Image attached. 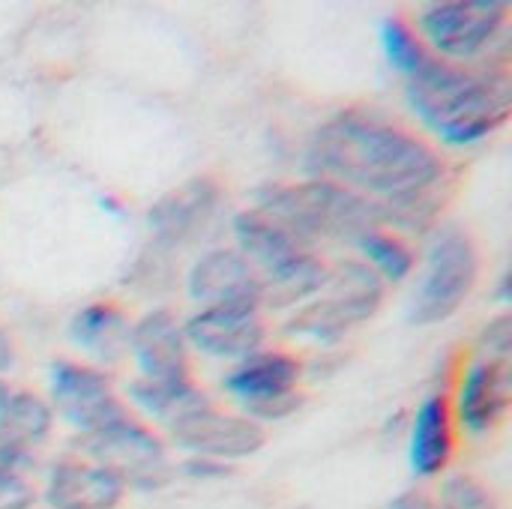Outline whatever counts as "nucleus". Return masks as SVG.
<instances>
[{
    "mask_svg": "<svg viewBox=\"0 0 512 509\" xmlns=\"http://www.w3.org/2000/svg\"><path fill=\"white\" fill-rule=\"evenodd\" d=\"M306 168L375 204L417 195L447 177L426 138L372 108H345L324 120L309 138Z\"/></svg>",
    "mask_w": 512,
    "mask_h": 509,
    "instance_id": "f257e3e1",
    "label": "nucleus"
},
{
    "mask_svg": "<svg viewBox=\"0 0 512 509\" xmlns=\"http://www.w3.org/2000/svg\"><path fill=\"white\" fill-rule=\"evenodd\" d=\"M405 99L423 126L450 147H471L495 135L512 111L507 51L477 63L429 57L405 84Z\"/></svg>",
    "mask_w": 512,
    "mask_h": 509,
    "instance_id": "f03ea898",
    "label": "nucleus"
},
{
    "mask_svg": "<svg viewBox=\"0 0 512 509\" xmlns=\"http://www.w3.org/2000/svg\"><path fill=\"white\" fill-rule=\"evenodd\" d=\"M303 249L318 243H357L381 228L378 204L321 177L303 183H267L258 192V207Z\"/></svg>",
    "mask_w": 512,
    "mask_h": 509,
    "instance_id": "7ed1b4c3",
    "label": "nucleus"
},
{
    "mask_svg": "<svg viewBox=\"0 0 512 509\" xmlns=\"http://www.w3.org/2000/svg\"><path fill=\"white\" fill-rule=\"evenodd\" d=\"M381 303L384 282L378 273L366 261L342 258L330 267L324 291L285 321V336L333 345L345 339L357 324L369 321Z\"/></svg>",
    "mask_w": 512,
    "mask_h": 509,
    "instance_id": "20e7f679",
    "label": "nucleus"
},
{
    "mask_svg": "<svg viewBox=\"0 0 512 509\" xmlns=\"http://www.w3.org/2000/svg\"><path fill=\"white\" fill-rule=\"evenodd\" d=\"M480 279V252L468 231L438 228L429 249L423 276L411 294L408 321L417 327H432L453 318L465 300L474 294Z\"/></svg>",
    "mask_w": 512,
    "mask_h": 509,
    "instance_id": "39448f33",
    "label": "nucleus"
},
{
    "mask_svg": "<svg viewBox=\"0 0 512 509\" xmlns=\"http://www.w3.org/2000/svg\"><path fill=\"white\" fill-rule=\"evenodd\" d=\"M507 18V0H441L417 12V36L441 60L477 63L504 42Z\"/></svg>",
    "mask_w": 512,
    "mask_h": 509,
    "instance_id": "423d86ee",
    "label": "nucleus"
},
{
    "mask_svg": "<svg viewBox=\"0 0 512 509\" xmlns=\"http://www.w3.org/2000/svg\"><path fill=\"white\" fill-rule=\"evenodd\" d=\"M78 453L84 462L105 468L123 483V489L156 492L171 483L174 465L165 441L132 414L120 423H111L99 432L78 438Z\"/></svg>",
    "mask_w": 512,
    "mask_h": 509,
    "instance_id": "0eeeda50",
    "label": "nucleus"
},
{
    "mask_svg": "<svg viewBox=\"0 0 512 509\" xmlns=\"http://www.w3.org/2000/svg\"><path fill=\"white\" fill-rule=\"evenodd\" d=\"M48 396L51 411L81 435L99 432L129 417V408L114 393L111 375L87 363L54 360L48 369Z\"/></svg>",
    "mask_w": 512,
    "mask_h": 509,
    "instance_id": "6e6552de",
    "label": "nucleus"
},
{
    "mask_svg": "<svg viewBox=\"0 0 512 509\" xmlns=\"http://www.w3.org/2000/svg\"><path fill=\"white\" fill-rule=\"evenodd\" d=\"M168 432L171 441L189 456L216 459L225 465L237 459H249L267 444V432L261 423L240 414H225L213 408V402L180 417L177 423L168 426Z\"/></svg>",
    "mask_w": 512,
    "mask_h": 509,
    "instance_id": "1a4fd4ad",
    "label": "nucleus"
},
{
    "mask_svg": "<svg viewBox=\"0 0 512 509\" xmlns=\"http://www.w3.org/2000/svg\"><path fill=\"white\" fill-rule=\"evenodd\" d=\"M222 207V189L210 177H192L177 189L165 192L150 210L147 225L153 234V246L174 252L192 240H198L216 219Z\"/></svg>",
    "mask_w": 512,
    "mask_h": 509,
    "instance_id": "9d476101",
    "label": "nucleus"
},
{
    "mask_svg": "<svg viewBox=\"0 0 512 509\" xmlns=\"http://www.w3.org/2000/svg\"><path fill=\"white\" fill-rule=\"evenodd\" d=\"M186 345L216 360H243L261 351L267 327L258 303H222L201 306L183 324Z\"/></svg>",
    "mask_w": 512,
    "mask_h": 509,
    "instance_id": "9b49d317",
    "label": "nucleus"
},
{
    "mask_svg": "<svg viewBox=\"0 0 512 509\" xmlns=\"http://www.w3.org/2000/svg\"><path fill=\"white\" fill-rule=\"evenodd\" d=\"M512 402V369L504 360L474 357L459 381L453 417L471 435H489L501 426Z\"/></svg>",
    "mask_w": 512,
    "mask_h": 509,
    "instance_id": "f8f14e48",
    "label": "nucleus"
},
{
    "mask_svg": "<svg viewBox=\"0 0 512 509\" xmlns=\"http://www.w3.org/2000/svg\"><path fill=\"white\" fill-rule=\"evenodd\" d=\"M129 354L135 357L141 378L147 381H183L192 378L189 345L183 324L168 309H153L132 324Z\"/></svg>",
    "mask_w": 512,
    "mask_h": 509,
    "instance_id": "ddd939ff",
    "label": "nucleus"
},
{
    "mask_svg": "<svg viewBox=\"0 0 512 509\" xmlns=\"http://www.w3.org/2000/svg\"><path fill=\"white\" fill-rule=\"evenodd\" d=\"M186 291L204 306L258 303V273L237 249H210L189 267Z\"/></svg>",
    "mask_w": 512,
    "mask_h": 509,
    "instance_id": "4468645a",
    "label": "nucleus"
},
{
    "mask_svg": "<svg viewBox=\"0 0 512 509\" xmlns=\"http://www.w3.org/2000/svg\"><path fill=\"white\" fill-rule=\"evenodd\" d=\"M456 453V417L450 408V399L444 393L426 396L414 417L408 432V462L411 471L423 480L441 477Z\"/></svg>",
    "mask_w": 512,
    "mask_h": 509,
    "instance_id": "2eb2a0df",
    "label": "nucleus"
},
{
    "mask_svg": "<svg viewBox=\"0 0 512 509\" xmlns=\"http://www.w3.org/2000/svg\"><path fill=\"white\" fill-rule=\"evenodd\" d=\"M123 495V483L105 468L84 459H60L45 477L42 498L51 509H117Z\"/></svg>",
    "mask_w": 512,
    "mask_h": 509,
    "instance_id": "dca6fc26",
    "label": "nucleus"
},
{
    "mask_svg": "<svg viewBox=\"0 0 512 509\" xmlns=\"http://www.w3.org/2000/svg\"><path fill=\"white\" fill-rule=\"evenodd\" d=\"M303 378V363L282 351H255L222 378L225 393H231L243 408H255L282 396L297 393V384Z\"/></svg>",
    "mask_w": 512,
    "mask_h": 509,
    "instance_id": "f3484780",
    "label": "nucleus"
},
{
    "mask_svg": "<svg viewBox=\"0 0 512 509\" xmlns=\"http://www.w3.org/2000/svg\"><path fill=\"white\" fill-rule=\"evenodd\" d=\"M132 321L117 303H90L69 321L72 342L99 363H117L129 351Z\"/></svg>",
    "mask_w": 512,
    "mask_h": 509,
    "instance_id": "a211bd4d",
    "label": "nucleus"
},
{
    "mask_svg": "<svg viewBox=\"0 0 512 509\" xmlns=\"http://www.w3.org/2000/svg\"><path fill=\"white\" fill-rule=\"evenodd\" d=\"M327 276H330V267L312 249H306L288 264L258 276V306L294 309L297 303H309L324 291Z\"/></svg>",
    "mask_w": 512,
    "mask_h": 509,
    "instance_id": "6ab92c4d",
    "label": "nucleus"
},
{
    "mask_svg": "<svg viewBox=\"0 0 512 509\" xmlns=\"http://www.w3.org/2000/svg\"><path fill=\"white\" fill-rule=\"evenodd\" d=\"M237 252L252 264L258 276L288 264L300 252H306L288 231H282L273 219H267L261 210H243L231 222Z\"/></svg>",
    "mask_w": 512,
    "mask_h": 509,
    "instance_id": "aec40b11",
    "label": "nucleus"
},
{
    "mask_svg": "<svg viewBox=\"0 0 512 509\" xmlns=\"http://www.w3.org/2000/svg\"><path fill=\"white\" fill-rule=\"evenodd\" d=\"M129 399L135 408H141L147 417L159 420L162 426L177 423L180 417L210 405L207 393L192 381H147V378H135L129 384Z\"/></svg>",
    "mask_w": 512,
    "mask_h": 509,
    "instance_id": "412c9836",
    "label": "nucleus"
},
{
    "mask_svg": "<svg viewBox=\"0 0 512 509\" xmlns=\"http://www.w3.org/2000/svg\"><path fill=\"white\" fill-rule=\"evenodd\" d=\"M54 429V411L48 399L30 393V390H12L6 405L0 408V441L21 447V450H36Z\"/></svg>",
    "mask_w": 512,
    "mask_h": 509,
    "instance_id": "4be33fe9",
    "label": "nucleus"
},
{
    "mask_svg": "<svg viewBox=\"0 0 512 509\" xmlns=\"http://www.w3.org/2000/svg\"><path fill=\"white\" fill-rule=\"evenodd\" d=\"M390 509H501L492 489L471 474H450L438 492L411 489L399 495Z\"/></svg>",
    "mask_w": 512,
    "mask_h": 509,
    "instance_id": "5701e85b",
    "label": "nucleus"
},
{
    "mask_svg": "<svg viewBox=\"0 0 512 509\" xmlns=\"http://www.w3.org/2000/svg\"><path fill=\"white\" fill-rule=\"evenodd\" d=\"M354 246L363 252L366 264L378 273L381 282H402L414 270V249L399 234L375 228V231L363 234Z\"/></svg>",
    "mask_w": 512,
    "mask_h": 509,
    "instance_id": "b1692460",
    "label": "nucleus"
},
{
    "mask_svg": "<svg viewBox=\"0 0 512 509\" xmlns=\"http://www.w3.org/2000/svg\"><path fill=\"white\" fill-rule=\"evenodd\" d=\"M381 48H384L387 63L405 78H411L432 57L423 39L417 36V30L402 15H390L381 21Z\"/></svg>",
    "mask_w": 512,
    "mask_h": 509,
    "instance_id": "393cba45",
    "label": "nucleus"
},
{
    "mask_svg": "<svg viewBox=\"0 0 512 509\" xmlns=\"http://www.w3.org/2000/svg\"><path fill=\"white\" fill-rule=\"evenodd\" d=\"M168 255L171 252H165V249H159V246H150L141 258H138V264L132 267V279H123L126 285H135V288H144V291H162V288H168L171 285V264H168Z\"/></svg>",
    "mask_w": 512,
    "mask_h": 509,
    "instance_id": "a878e982",
    "label": "nucleus"
},
{
    "mask_svg": "<svg viewBox=\"0 0 512 509\" xmlns=\"http://www.w3.org/2000/svg\"><path fill=\"white\" fill-rule=\"evenodd\" d=\"M477 357L486 360H504L510 363L512 357V318L507 312L495 315L492 321L483 324L477 336Z\"/></svg>",
    "mask_w": 512,
    "mask_h": 509,
    "instance_id": "bb28decb",
    "label": "nucleus"
},
{
    "mask_svg": "<svg viewBox=\"0 0 512 509\" xmlns=\"http://www.w3.org/2000/svg\"><path fill=\"white\" fill-rule=\"evenodd\" d=\"M36 471V453L0 441V480H27Z\"/></svg>",
    "mask_w": 512,
    "mask_h": 509,
    "instance_id": "cd10ccee",
    "label": "nucleus"
},
{
    "mask_svg": "<svg viewBox=\"0 0 512 509\" xmlns=\"http://www.w3.org/2000/svg\"><path fill=\"white\" fill-rule=\"evenodd\" d=\"M36 492L27 480H0V509H30Z\"/></svg>",
    "mask_w": 512,
    "mask_h": 509,
    "instance_id": "c85d7f7f",
    "label": "nucleus"
},
{
    "mask_svg": "<svg viewBox=\"0 0 512 509\" xmlns=\"http://www.w3.org/2000/svg\"><path fill=\"white\" fill-rule=\"evenodd\" d=\"M180 474L183 477H192V480H225L231 474V468L225 462H216V459H201V456H189L183 465H180Z\"/></svg>",
    "mask_w": 512,
    "mask_h": 509,
    "instance_id": "c756f323",
    "label": "nucleus"
},
{
    "mask_svg": "<svg viewBox=\"0 0 512 509\" xmlns=\"http://www.w3.org/2000/svg\"><path fill=\"white\" fill-rule=\"evenodd\" d=\"M12 366H15V345H12V339L6 336V330L0 327V375L9 372Z\"/></svg>",
    "mask_w": 512,
    "mask_h": 509,
    "instance_id": "7c9ffc66",
    "label": "nucleus"
},
{
    "mask_svg": "<svg viewBox=\"0 0 512 509\" xmlns=\"http://www.w3.org/2000/svg\"><path fill=\"white\" fill-rule=\"evenodd\" d=\"M498 300L501 303H510V270H504L501 279H498Z\"/></svg>",
    "mask_w": 512,
    "mask_h": 509,
    "instance_id": "2f4dec72",
    "label": "nucleus"
},
{
    "mask_svg": "<svg viewBox=\"0 0 512 509\" xmlns=\"http://www.w3.org/2000/svg\"><path fill=\"white\" fill-rule=\"evenodd\" d=\"M9 393H12V387H9V384H6V381L0 378V408L6 405V399H9Z\"/></svg>",
    "mask_w": 512,
    "mask_h": 509,
    "instance_id": "473e14b6",
    "label": "nucleus"
}]
</instances>
